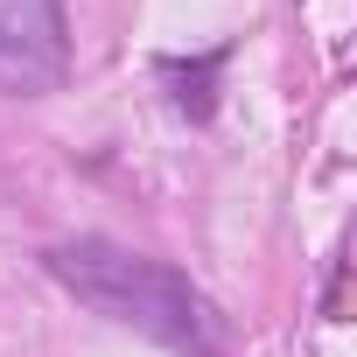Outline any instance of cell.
<instances>
[{
    "instance_id": "1",
    "label": "cell",
    "mask_w": 357,
    "mask_h": 357,
    "mask_svg": "<svg viewBox=\"0 0 357 357\" xmlns=\"http://www.w3.org/2000/svg\"><path fill=\"white\" fill-rule=\"evenodd\" d=\"M43 266L98 315L126 322V329H147L154 343L168 350H197V357H218V308L147 252H126L112 238H63L43 252Z\"/></svg>"
},
{
    "instance_id": "2",
    "label": "cell",
    "mask_w": 357,
    "mask_h": 357,
    "mask_svg": "<svg viewBox=\"0 0 357 357\" xmlns=\"http://www.w3.org/2000/svg\"><path fill=\"white\" fill-rule=\"evenodd\" d=\"M70 77V22L63 0H0V91L50 98Z\"/></svg>"
},
{
    "instance_id": "3",
    "label": "cell",
    "mask_w": 357,
    "mask_h": 357,
    "mask_svg": "<svg viewBox=\"0 0 357 357\" xmlns=\"http://www.w3.org/2000/svg\"><path fill=\"white\" fill-rule=\"evenodd\" d=\"M231 63V50H204V56H161V84H168V105L183 112L190 126H211L218 112V70Z\"/></svg>"
}]
</instances>
